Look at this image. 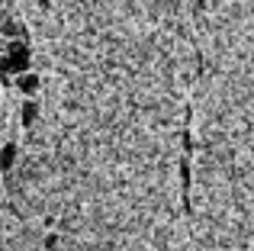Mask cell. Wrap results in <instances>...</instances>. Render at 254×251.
<instances>
[{"instance_id":"cell-1","label":"cell","mask_w":254,"mask_h":251,"mask_svg":"<svg viewBox=\"0 0 254 251\" xmlns=\"http://www.w3.org/2000/svg\"><path fill=\"white\" fill-rule=\"evenodd\" d=\"M42 245L49 248V251H52V248H58V235H45V242H42Z\"/></svg>"}]
</instances>
